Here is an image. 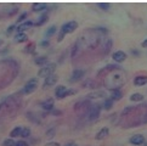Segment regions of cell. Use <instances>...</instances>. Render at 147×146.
Here are the masks:
<instances>
[{"mask_svg":"<svg viewBox=\"0 0 147 146\" xmlns=\"http://www.w3.org/2000/svg\"><path fill=\"white\" fill-rule=\"evenodd\" d=\"M84 76V71L83 70H74L72 73V76H71V82H76V80H79L80 78Z\"/></svg>","mask_w":147,"mask_h":146,"instance_id":"obj_11","label":"cell"},{"mask_svg":"<svg viewBox=\"0 0 147 146\" xmlns=\"http://www.w3.org/2000/svg\"><path fill=\"white\" fill-rule=\"evenodd\" d=\"M66 34L65 33H62V32H60V35H59V39H57V40H59V41H61L62 39H63V36H65Z\"/></svg>","mask_w":147,"mask_h":146,"instance_id":"obj_38","label":"cell"},{"mask_svg":"<svg viewBox=\"0 0 147 146\" xmlns=\"http://www.w3.org/2000/svg\"><path fill=\"white\" fill-rule=\"evenodd\" d=\"M103 108L105 110H109V108H112L113 106V100L111 97H108V99H105V101H103Z\"/></svg>","mask_w":147,"mask_h":146,"instance_id":"obj_22","label":"cell"},{"mask_svg":"<svg viewBox=\"0 0 147 146\" xmlns=\"http://www.w3.org/2000/svg\"><path fill=\"white\" fill-rule=\"evenodd\" d=\"M21 130H22V127H16V128H13L11 132H10V137H11V138L20 137V135H21Z\"/></svg>","mask_w":147,"mask_h":146,"instance_id":"obj_20","label":"cell"},{"mask_svg":"<svg viewBox=\"0 0 147 146\" xmlns=\"http://www.w3.org/2000/svg\"><path fill=\"white\" fill-rule=\"evenodd\" d=\"M51 113H52V114H55V116H60L62 112L59 111V110H51Z\"/></svg>","mask_w":147,"mask_h":146,"instance_id":"obj_36","label":"cell"},{"mask_svg":"<svg viewBox=\"0 0 147 146\" xmlns=\"http://www.w3.org/2000/svg\"><path fill=\"white\" fill-rule=\"evenodd\" d=\"M34 24L33 21H26V22H22L21 24H18L16 29H17V33H23V30L28 29L29 27H32V26Z\"/></svg>","mask_w":147,"mask_h":146,"instance_id":"obj_8","label":"cell"},{"mask_svg":"<svg viewBox=\"0 0 147 146\" xmlns=\"http://www.w3.org/2000/svg\"><path fill=\"white\" fill-rule=\"evenodd\" d=\"M56 70V64H46L45 66H43L38 72L39 77H44L46 78L50 74H54V71Z\"/></svg>","mask_w":147,"mask_h":146,"instance_id":"obj_1","label":"cell"},{"mask_svg":"<svg viewBox=\"0 0 147 146\" xmlns=\"http://www.w3.org/2000/svg\"><path fill=\"white\" fill-rule=\"evenodd\" d=\"M40 45H41V46H49V40H48V39H46V40H43V41L40 43Z\"/></svg>","mask_w":147,"mask_h":146,"instance_id":"obj_37","label":"cell"},{"mask_svg":"<svg viewBox=\"0 0 147 146\" xmlns=\"http://www.w3.org/2000/svg\"><path fill=\"white\" fill-rule=\"evenodd\" d=\"M56 30H57V27L55 24H52V26H50V27L46 29V32H45V35H46V38H49V36H51V35H54L55 33H56Z\"/></svg>","mask_w":147,"mask_h":146,"instance_id":"obj_19","label":"cell"},{"mask_svg":"<svg viewBox=\"0 0 147 146\" xmlns=\"http://www.w3.org/2000/svg\"><path fill=\"white\" fill-rule=\"evenodd\" d=\"M57 79H59L57 74H50V76H48V77L45 78L43 87H44V88H49V87L55 85V84H56V82H57Z\"/></svg>","mask_w":147,"mask_h":146,"instance_id":"obj_4","label":"cell"},{"mask_svg":"<svg viewBox=\"0 0 147 146\" xmlns=\"http://www.w3.org/2000/svg\"><path fill=\"white\" fill-rule=\"evenodd\" d=\"M36 84H38V79L36 78H32V79H29L27 83H26V85L22 90H21V93L22 94H30L33 93L35 89H36Z\"/></svg>","mask_w":147,"mask_h":146,"instance_id":"obj_2","label":"cell"},{"mask_svg":"<svg viewBox=\"0 0 147 146\" xmlns=\"http://www.w3.org/2000/svg\"><path fill=\"white\" fill-rule=\"evenodd\" d=\"M65 146H77V144H76V143H73V141H69V143H67Z\"/></svg>","mask_w":147,"mask_h":146,"instance_id":"obj_39","label":"cell"},{"mask_svg":"<svg viewBox=\"0 0 147 146\" xmlns=\"http://www.w3.org/2000/svg\"><path fill=\"white\" fill-rule=\"evenodd\" d=\"M134 110V107L133 106H127L124 110H123V112H122V114H127V113H129V112H131Z\"/></svg>","mask_w":147,"mask_h":146,"instance_id":"obj_32","label":"cell"},{"mask_svg":"<svg viewBox=\"0 0 147 146\" xmlns=\"http://www.w3.org/2000/svg\"><path fill=\"white\" fill-rule=\"evenodd\" d=\"M27 16H28V15H27V12H23V14H21V16L18 17V20H17V22H21V23H22V22H23V21H24L26 18H27Z\"/></svg>","mask_w":147,"mask_h":146,"instance_id":"obj_30","label":"cell"},{"mask_svg":"<svg viewBox=\"0 0 147 146\" xmlns=\"http://www.w3.org/2000/svg\"><path fill=\"white\" fill-rule=\"evenodd\" d=\"M15 144H16V143L13 141V139L10 138V139H5V140H4L3 146H15Z\"/></svg>","mask_w":147,"mask_h":146,"instance_id":"obj_26","label":"cell"},{"mask_svg":"<svg viewBox=\"0 0 147 146\" xmlns=\"http://www.w3.org/2000/svg\"><path fill=\"white\" fill-rule=\"evenodd\" d=\"M45 146H61L60 143H55V141H52V143H48V144H45Z\"/></svg>","mask_w":147,"mask_h":146,"instance_id":"obj_35","label":"cell"},{"mask_svg":"<svg viewBox=\"0 0 147 146\" xmlns=\"http://www.w3.org/2000/svg\"><path fill=\"white\" fill-rule=\"evenodd\" d=\"M105 96H106V93L102 90H97V91L89 93L86 95V99H98V97H105Z\"/></svg>","mask_w":147,"mask_h":146,"instance_id":"obj_12","label":"cell"},{"mask_svg":"<svg viewBox=\"0 0 147 146\" xmlns=\"http://www.w3.org/2000/svg\"><path fill=\"white\" fill-rule=\"evenodd\" d=\"M112 91V96H111V99L114 101V100H119L120 97H122V93H120V90L119 89H113V90H111Z\"/></svg>","mask_w":147,"mask_h":146,"instance_id":"obj_21","label":"cell"},{"mask_svg":"<svg viewBox=\"0 0 147 146\" xmlns=\"http://www.w3.org/2000/svg\"><path fill=\"white\" fill-rule=\"evenodd\" d=\"M48 18H49V16H48V14H43L41 16L35 21V26H41L43 23H45L46 21H48Z\"/></svg>","mask_w":147,"mask_h":146,"instance_id":"obj_18","label":"cell"},{"mask_svg":"<svg viewBox=\"0 0 147 146\" xmlns=\"http://www.w3.org/2000/svg\"><path fill=\"white\" fill-rule=\"evenodd\" d=\"M34 48H35V44H33V43H30V44H28L27 46H26V49H24V51H26V53H33V50H34Z\"/></svg>","mask_w":147,"mask_h":146,"instance_id":"obj_28","label":"cell"},{"mask_svg":"<svg viewBox=\"0 0 147 146\" xmlns=\"http://www.w3.org/2000/svg\"><path fill=\"white\" fill-rule=\"evenodd\" d=\"M55 133H56V130H55V128H50L48 132L45 133V135H46V138H49V139H51V138H54L55 137Z\"/></svg>","mask_w":147,"mask_h":146,"instance_id":"obj_27","label":"cell"},{"mask_svg":"<svg viewBox=\"0 0 147 146\" xmlns=\"http://www.w3.org/2000/svg\"><path fill=\"white\" fill-rule=\"evenodd\" d=\"M134 84L135 85H145V84H147V76H138V77H135Z\"/></svg>","mask_w":147,"mask_h":146,"instance_id":"obj_13","label":"cell"},{"mask_svg":"<svg viewBox=\"0 0 147 146\" xmlns=\"http://www.w3.org/2000/svg\"><path fill=\"white\" fill-rule=\"evenodd\" d=\"M30 135V129L28 127H22V130H21V138H28Z\"/></svg>","mask_w":147,"mask_h":146,"instance_id":"obj_23","label":"cell"},{"mask_svg":"<svg viewBox=\"0 0 147 146\" xmlns=\"http://www.w3.org/2000/svg\"><path fill=\"white\" fill-rule=\"evenodd\" d=\"M142 48H147V39H145L142 41Z\"/></svg>","mask_w":147,"mask_h":146,"instance_id":"obj_40","label":"cell"},{"mask_svg":"<svg viewBox=\"0 0 147 146\" xmlns=\"http://www.w3.org/2000/svg\"><path fill=\"white\" fill-rule=\"evenodd\" d=\"M142 99H144V96H142V94H140V93H135L130 96L131 101H142Z\"/></svg>","mask_w":147,"mask_h":146,"instance_id":"obj_24","label":"cell"},{"mask_svg":"<svg viewBox=\"0 0 147 146\" xmlns=\"http://www.w3.org/2000/svg\"><path fill=\"white\" fill-rule=\"evenodd\" d=\"M78 28V22L77 21H69V22H67L65 24H62V27H61V32L62 33H72V32H74V30Z\"/></svg>","mask_w":147,"mask_h":146,"instance_id":"obj_3","label":"cell"},{"mask_svg":"<svg viewBox=\"0 0 147 146\" xmlns=\"http://www.w3.org/2000/svg\"><path fill=\"white\" fill-rule=\"evenodd\" d=\"M13 29H16V24H11L10 27L6 29V34H11L13 32Z\"/></svg>","mask_w":147,"mask_h":146,"instance_id":"obj_33","label":"cell"},{"mask_svg":"<svg viewBox=\"0 0 147 146\" xmlns=\"http://www.w3.org/2000/svg\"><path fill=\"white\" fill-rule=\"evenodd\" d=\"M98 6L101 7L102 10H105V11H107V10L111 7V4H108V3H98Z\"/></svg>","mask_w":147,"mask_h":146,"instance_id":"obj_29","label":"cell"},{"mask_svg":"<svg viewBox=\"0 0 147 146\" xmlns=\"http://www.w3.org/2000/svg\"><path fill=\"white\" fill-rule=\"evenodd\" d=\"M1 44H3V40H1V39H0V45H1Z\"/></svg>","mask_w":147,"mask_h":146,"instance_id":"obj_42","label":"cell"},{"mask_svg":"<svg viewBox=\"0 0 147 146\" xmlns=\"http://www.w3.org/2000/svg\"><path fill=\"white\" fill-rule=\"evenodd\" d=\"M15 146H29V145H28L27 143H26L24 140H20V141H16Z\"/></svg>","mask_w":147,"mask_h":146,"instance_id":"obj_34","label":"cell"},{"mask_svg":"<svg viewBox=\"0 0 147 146\" xmlns=\"http://www.w3.org/2000/svg\"><path fill=\"white\" fill-rule=\"evenodd\" d=\"M40 106L43 107L44 110H46V111H51L52 108H54V99H48V100H45L40 103Z\"/></svg>","mask_w":147,"mask_h":146,"instance_id":"obj_9","label":"cell"},{"mask_svg":"<svg viewBox=\"0 0 147 146\" xmlns=\"http://www.w3.org/2000/svg\"><path fill=\"white\" fill-rule=\"evenodd\" d=\"M113 60L115 62H123V61L127 60V54L122 50L115 51V53H113Z\"/></svg>","mask_w":147,"mask_h":146,"instance_id":"obj_7","label":"cell"},{"mask_svg":"<svg viewBox=\"0 0 147 146\" xmlns=\"http://www.w3.org/2000/svg\"><path fill=\"white\" fill-rule=\"evenodd\" d=\"M15 12H17V6H15V5H12L11 9H10L9 11H7V15H10V16H11V15H13Z\"/></svg>","mask_w":147,"mask_h":146,"instance_id":"obj_31","label":"cell"},{"mask_svg":"<svg viewBox=\"0 0 147 146\" xmlns=\"http://www.w3.org/2000/svg\"><path fill=\"white\" fill-rule=\"evenodd\" d=\"M129 141L133 145H142L145 143V138L142 134H135L129 139Z\"/></svg>","mask_w":147,"mask_h":146,"instance_id":"obj_6","label":"cell"},{"mask_svg":"<svg viewBox=\"0 0 147 146\" xmlns=\"http://www.w3.org/2000/svg\"><path fill=\"white\" fill-rule=\"evenodd\" d=\"M133 54L134 55H139V51L138 50H133Z\"/></svg>","mask_w":147,"mask_h":146,"instance_id":"obj_41","label":"cell"},{"mask_svg":"<svg viewBox=\"0 0 147 146\" xmlns=\"http://www.w3.org/2000/svg\"><path fill=\"white\" fill-rule=\"evenodd\" d=\"M45 9H46V4H44V3H34L32 5L33 11H43Z\"/></svg>","mask_w":147,"mask_h":146,"instance_id":"obj_15","label":"cell"},{"mask_svg":"<svg viewBox=\"0 0 147 146\" xmlns=\"http://www.w3.org/2000/svg\"><path fill=\"white\" fill-rule=\"evenodd\" d=\"M112 46V39H107L106 41H105V54H107L109 49H111Z\"/></svg>","mask_w":147,"mask_h":146,"instance_id":"obj_25","label":"cell"},{"mask_svg":"<svg viewBox=\"0 0 147 146\" xmlns=\"http://www.w3.org/2000/svg\"><path fill=\"white\" fill-rule=\"evenodd\" d=\"M28 39V36L26 33H17L16 36H15V40L17 41V43H23V41H26Z\"/></svg>","mask_w":147,"mask_h":146,"instance_id":"obj_17","label":"cell"},{"mask_svg":"<svg viewBox=\"0 0 147 146\" xmlns=\"http://www.w3.org/2000/svg\"><path fill=\"white\" fill-rule=\"evenodd\" d=\"M100 110H101V105H94L90 111H89V119L92 121V119H96L100 114Z\"/></svg>","mask_w":147,"mask_h":146,"instance_id":"obj_5","label":"cell"},{"mask_svg":"<svg viewBox=\"0 0 147 146\" xmlns=\"http://www.w3.org/2000/svg\"><path fill=\"white\" fill-rule=\"evenodd\" d=\"M34 62H35V65L45 66L46 62H48V57H46V56H39V57H36V59L34 60Z\"/></svg>","mask_w":147,"mask_h":146,"instance_id":"obj_16","label":"cell"},{"mask_svg":"<svg viewBox=\"0 0 147 146\" xmlns=\"http://www.w3.org/2000/svg\"><path fill=\"white\" fill-rule=\"evenodd\" d=\"M67 89L68 88H66L65 85H57L56 87V91H55L56 97L57 99H63L65 97V93H66Z\"/></svg>","mask_w":147,"mask_h":146,"instance_id":"obj_10","label":"cell"},{"mask_svg":"<svg viewBox=\"0 0 147 146\" xmlns=\"http://www.w3.org/2000/svg\"><path fill=\"white\" fill-rule=\"evenodd\" d=\"M108 133H109V130H108V128L107 127H105V128H102L100 132L96 134V137H95V139L96 140H102L103 138H106L107 135H108Z\"/></svg>","mask_w":147,"mask_h":146,"instance_id":"obj_14","label":"cell"}]
</instances>
